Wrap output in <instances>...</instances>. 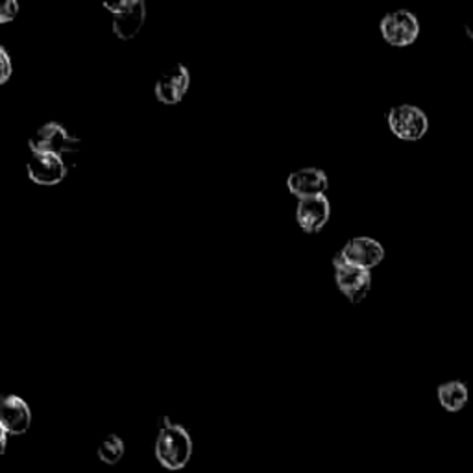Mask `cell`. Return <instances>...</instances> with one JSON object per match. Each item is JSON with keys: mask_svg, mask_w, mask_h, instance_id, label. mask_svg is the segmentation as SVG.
Wrapping results in <instances>:
<instances>
[{"mask_svg": "<svg viewBox=\"0 0 473 473\" xmlns=\"http://www.w3.org/2000/svg\"><path fill=\"white\" fill-rule=\"evenodd\" d=\"M287 188L293 197L298 200L305 198H316V197H325L329 188V179L327 174L320 169L307 167L293 172L287 178Z\"/></svg>", "mask_w": 473, "mask_h": 473, "instance_id": "obj_8", "label": "cell"}, {"mask_svg": "<svg viewBox=\"0 0 473 473\" xmlns=\"http://www.w3.org/2000/svg\"><path fill=\"white\" fill-rule=\"evenodd\" d=\"M335 257L350 266L372 270L385 259V248L370 236H355Z\"/></svg>", "mask_w": 473, "mask_h": 473, "instance_id": "obj_6", "label": "cell"}, {"mask_svg": "<svg viewBox=\"0 0 473 473\" xmlns=\"http://www.w3.org/2000/svg\"><path fill=\"white\" fill-rule=\"evenodd\" d=\"M331 217V204L327 197L305 198L298 202L296 208V220L305 233H318L329 222Z\"/></svg>", "mask_w": 473, "mask_h": 473, "instance_id": "obj_12", "label": "cell"}, {"mask_svg": "<svg viewBox=\"0 0 473 473\" xmlns=\"http://www.w3.org/2000/svg\"><path fill=\"white\" fill-rule=\"evenodd\" d=\"M8 433L0 430V442H3V453H6V448H8Z\"/></svg>", "mask_w": 473, "mask_h": 473, "instance_id": "obj_17", "label": "cell"}, {"mask_svg": "<svg viewBox=\"0 0 473 473\" xmlns=\"http://www.w3.org/2000/svg\"><path fill=\"white\" fill-rule=\"evenodd\" d=\"M159 435L156 440V459L170 471L183 469L193 459V439L183 425L172 423L167 416L159 418Z\"/></svg>", "mask_w": 473, "mask_h": 473, "instance_id": "obj_1", "label": "cell"}, {"mask_svg": "<svg viewBox=\"0 0 473 473\" xmlns=\"http://www.w3.org/2000/svg\"><path fill=\"white\" fill-rule=\"evenodd\" d=\"M126 453V446H124V440L117 435H108L101 446H99V459L108 464V466H115L122 460Z\"/></svg>", "mask_w": 473, "mask_h": 473, "instance_id": "obj_14", "label": "cell"}, {"mask_svg": "<svg viewBox=\"0 0 473 473\" xmlns=\"http://www.w3.org/2000/svg\"><path fill=\"white\" fill-rule=\"evenodd\" d=\"M26 172L34 183L53 187L63 181L67 176V165L63 158L56 154H32Z\"/></svg>", "mask_w": 473, "mask_h": 473, "instance_id": "obj_9", "label": "cell"}, {"mask_svg": "<svg viewBox=\"0 0 473 473\" xmlns=\"http://www.w3.org/2000/svg\"><path fill=\"white\" fill-rule=\"evenodd\" d=\"M102 6L111 14L113 34L121 41H131L143 30L147 21V5L143 0H111Z\"/></svg>", "mask_w": 473, "mask_h": 473, "instance_id": "obj_2", "label": "cell"}, {"mask_svg": "<svg viewBox=\"0 0 473 473\" xmlns=\"http://www.w3.org/2000/svg\"><path fill=\"white\" fill-rule=\"evenodd\" d=\"M439 401L449 412H459L468 403V389L460 381H449L439 387Z\"/></svg>", "mask_w": 473, "mask_h": 473, "instance_id": "obj_13", "label": "cell"}, {"mask_svg": "<svg viewBox=\"0 0 473 473\" xmlns=\"http://www.w3.org/2000/svg\"><path fill=\"white\" fill-rule=\"evenodd\" d=\"M335 266V283L337 289L352 302L361 304L372 291V274L370 270H362L357 266H350L337 257L333 259Z\"/></svg>", "mask_w": 473, "mask_h": 473, "instance_id": "obj_5", "label": "cell"}, {"mask_svg": "<svg viewBox=\"0 0 473 473\" xmlns=\"http://www.w3.org/2000/svg\"><path fill=\"white\" fill-rule=\"evenodd\" d=\"M32 425V410L19 396H6L0 405V430L8 435H24Z\"/></svg>", "mask_w": 473, "mask_h": 473, "instance_id": "obj_11", "label": "cell"}, {"mask_svg": "<svg viewBox=\"0 0 473 473\" xmlns=\"http://www.w3.org/2000/svg\"><path fill=\"white\" fill-rule=\"evenodd\" d=\"M383 39L392 46H409L420 35V23L414 14L407 10H398L387 14L380 24Z\"/></svg>", "mask_w": 473, "mask_h": 473, "instance_id": "obj_7", "label": "cell"}, {"mask_svg": "<svg viewBox=\"0 0 473 473\" xmlns=\"http://www.w3.org/2000/svg\"><path fill=\"white\" fill-rule=\"evenodd\" d=\"M12 74H14V63L8 51L3 46V49H0V83H8Z\"/></svg>", "mask_w": 473, "mask_h": 473, "instance_id": "obj_15", "label": "cell"}, {"mask_svg": "<svg viewBox=\"0 0 473 473\" xmlns=\"http://www.w3.org/2000/svg\"><path fill=\"white\" fill-rule=\"evenodd\" d=\"M466 34H468V37L473 41V21L466 24Z\"/></svg>", "mask_w": 473, "mask_h": 473, "instance_id": "obj_18", "label": "cell"}, {"mask_svg": "<svg viewBox=\"0 0 473 473\" xmlns=\"http://www.w3.org/2000/svg\"><path fill=\"white\" fill-rule=\"evenodd\" d=\"M82 140L71 135L62 124L46 122L28 140L32 154H71L80 150Z\"/></svg>", "mask_w": 473, "mask_h": 473, "instance_id": "obj_3", "label": "cell"}, {"mask_svg": "<svg viewBox=\"0 0 473 473\" xmlns=\"http://www.w3.org/2000/svg\"><path fill=\"white\" fill-rule=\"evenodd\" d=\"M389 128L401 140H420L430 130V119L416 106H396L389 111Z\"/></svg>", "mask_w": 473, "mask_h": 473, "instance_id": "obj_4", "label": "cell"}, {"mask_svg": "<svg viewBox=\"0 0 473 473\" xmlns=\"http://www.w3.org/2000/svg\"><path fill=\"white\" fill-rule=\"evenodd\" d=\"M191 83V74L187 67L176 65L163 72L156 82V99L165 106H176L183 101Z\"/></svg>", "mask_w": 473, "mask_h": 473, "instance_id": "obj_10", "label": "cell"}, {"mask_svg": "<svg viewBox=\"0 0 473 473\" xmlns=\"http://www.w3.org/2000/svg\"><path fill=\"white\" fill-rule=\"evenodd\" d=\"M19 14V3L17 0H8V3L3 6V10H0V23L3 24H8L12 23Z\"/></svg>", "mask_w": 473, "mask_h": 473, "instance_id": "obj_16", "label": "cell"}]
</instances>
